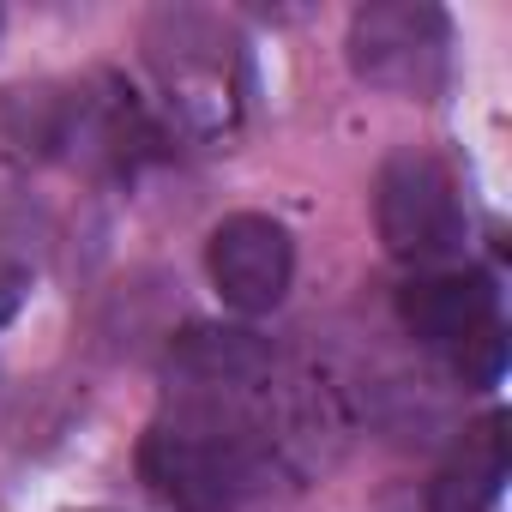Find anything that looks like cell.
Masks as SVG:
<instances>
[{
    "label": "cell",
    "mask_w": 512,
    "mask_h": 512,
    "mask_svg": "<svg viewBox=\"0 0 512 512\" xmlns=\"http://www.w3.org/2000/svg\"><path fill=\"white\" fill-rule=\"evenodd\" d=\"M25 302H31V272L19 260H0V326H7Z\"/></svg>",
    "instance_id": "cell-8"
},
{
    "label": "cell",
    "mask_w": 512,
    "mask_h": 512,
    "mask_svg": "<svg viewBox=\"0 0 512 512\" xmlns=\"http://www.w3.org/2000/svg\"><path fill=\"white\" fill-rule=\"evenodd\" d=\"M374 223H380L386 253H392L398 266H416V272L458 266V253L470 241V217H464L458 181L428 151L386 157L380 187H374Z\"/></svg>",
    "instance_id": "cell-3"
},
{
    "label": "cell",
    "mask_w": 512,
    "mask_h": 512,
    "mask_svg": "<svg viewBox=\"0 0 512 512\" xmlns=\"http://www.w3.org/2000/svg\"><path fill=\"white\" fill-rule=\"evenodd\" d=\"M260 386H169L163 416L145 428L139 470L175 512H235L278 470V434Z\"/></svg>",
    "instance_id": "cell-1"
},
{
    "label": "cell",
    "mask_w": 512,
    "mask_h": 512,
    "mask_svg": "<svg viewBox=\"0 0 512 512\" xmlns=\"http://www.w3.org/2000/svg\"><path fill=\"white\" fill-rule=\"evenodd\" d=\"M151 67L187 127L217 133L241 109V37L211 13H157L151 19Z\"/></svg>",
    "instance_id": "cell-4"
},
{
    "label": "cell",
    "mask_w": 512,
    "mask_h": 512,
    "mask_svg": "<svg viewBox=\"0 0 512 512\" xmlns=\"http://www.w3.org/2000/svg\"><path fill=\"white\" fill-rule=\"evenodd\" d=\"M0 25H7V13H0Z\"/></svg>",
    "instance_id": "cell-9"
},
{
    "label": "cell",
    "mask_w": 512,
    "mask_h": 512,
    "mask_svg": "<svg viewBox=\"0 0 512 512\" xmlns=\"http://www.w3.org/2000/svg\"><path fill=\"white\" fill-rule=\"evenodd\" d=\"M205 272L235 314H272L296 278V241L266 211H235L205 241Z\"/></svg>",
    "instance_id": "cell-6"
},
{
    "label": "cell",
    "mask_w": 512,
    "mask_h": 512,
    "mask_svg": "<svg viewBox=\"0 0 512 512\" xmlns=\"http://www.w3.org/2000/svg\"><path fill=\"white\" fill-rule=\"evenodd\" d=\"M404 326L440 350L470 386H494L506 374V326H500V290L482 266H446L422 272L398 296Z\"/></svg>",
    "instance_id": "cell-2"
},
{
    "label": "cell",
    "mask_w": 512,
    "mask_h": 512,
    "mask_svg": "<svg viewBox=\"0 0 512 512\" xmlns=\"http://www.w3.org/2000/svg\"><path fill=\"white\" fill-rule=\"evenodd\" d=\"M350 67L374 91L434 97L452 61V19L428 0H368L350 19Z\"/></svg>",
    "instance_id": "cell-5"
},
{
    "label": "cell",
    "mask_w": 512,
    "mask_h": 512,
    "mask_svg": "<svg viewBox=\"0 0 512 512\" xmlns=\"http://www.w3.org/2000/svg\"><path fill=\"white\" fill-rule=\"evenodd\" d=\"M506 488V416L488 410L464 428V440L446 452V464L428 482V512H494Z\"/></svg>",
    "instance_id": "cell-7"
}]
</instances>
